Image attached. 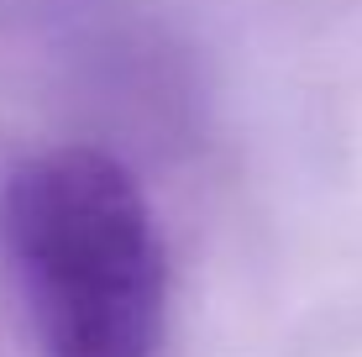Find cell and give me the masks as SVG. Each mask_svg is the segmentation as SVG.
Returning a JSON list of instances; mask_svg holds the SVG:
<instances>
[{
	"label": "cell",
	"instance_id": "1",
	"mask_svg": "<svg viewBox=\"0 0 362 357\" xmlns=\"http://www.w3.org/2000/svg\"><path fill=\"white\" fill-rule=\"evenodd\" d=\"M0 242L42 357H163L168 247L121 158L53 147L6 179Z\"/></svg>",
	"mask_w": 362,
	"mask_h": 357
}]
</instances>
